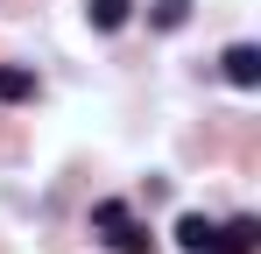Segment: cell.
Segmentation results:
<instances>
[{
    "label": "cell",
    "instance_id": "cell-1",
    "mask_svg": "<svg viewBox=\"0 0 261 254\" xmlns=\"http://www.w3.org/2000/svg\"><path fill=\"white\" fill-rule=\"evenodd\" d=\"M219 71H226V85L254 92V85H261V49H254V42H233V49L219 57Z\"/></svg>",
    "mask_w": 261,
    "mask_h": 254
},
{
    "label": "cell",
    "instance_id": "cell-2",
    "mask_svg": "<svg viewBox=\"0 0 261 254\" xmlns=\"http://www.w3.org/2000/svg\"><path fill=\"white\" fill-rule=\"evenodd\" d=\"M261 247V226L254 219H226V226H212V254H254Z\"/></svg>",
    "mask_w": 261,
    "mask_h": 254
},
{
    "label": "cell",
    "instance_id": "cell-3",
    "mask_svg": "<svg viewBox=\"0 0 261 254\" xmlns=\"http://www.w3.org/2000/svg\"><path fill=\"white\" fill-rule=\"evenodd\" d=\"M85 14H92L99 36H113V29H127V21H134V0H85Z\"/></svg>",
    "mask_w": 261,
    "mask_h": 254
},
{
    "label": "cell",
    "instance_id": "cell-4",
    "mask_svg": "<svg viewBox=\"0 0 261 254\" xmlns=\"http://www.w3.org/2000/svg\"><path fill=\"white\" fill-rule=\"evenodd\" d=\"M176 247H184V254H212V219L184 212V219H176Z\"/></svg>",
    "mask_w": 261,
    "mask_h": 254
},
{
    "label": "cell",
    "instance_id": "cell-5",
    "mask_svg": "<svg viewBox=\"0 0 261 254\" xmlns=\"http://www.w3.org/2000/svg\"><path fill=\"white\" fill-rule=\"evenodd\" d=\"M0 99H7V106L36 99V71H21V64H0Z\"/></svg>",
    "mask_w": 261,
    "mask_h": 254
},
{
    "label": "cell",
    "instance_id": "cell-6",
    "mask_svg": "<svg viewBox=\"0 0 261 254\" xmlns=\"http://www.w3.org/2000/svg\"><path fill=\"white\" fill-rule=\"evenodd\" d=\"M106 247H113V254H148V226H134V219H120V226L106 233Z\"/></svg>",
    "mask_w": 261,
    "mask_h": 254
},
{
    "label": "cell",
    "instance_id": "cell-7",
    "mask_svg": "<svg viewBox=\"0 0 261 254\" xmlns=\"http://www.w3.org/2000/svg\"><path fill=\"white\" fill-rule=\"evenodd\" d=\"M148 21L155 29H184L191 21V0H148Z\"/></svg>",
    "mask_w": 261,
    "mask_h": 254
},
{
    "label": "cell",
    "instance_id": "cell-8",
    "mask_svg": "<svg viewBox=\"0 0 261 254\" xmlns=\"http://www.w3.org/2000/svg\"><path fill=\"white\" fill-rule=\"evenodd\" d=\"M120 219H134V212H127V198H99V205H92V226H99V233H113Z\"/></svg>",
    "mask_w": 261,
    "mask_h": 254
}]
</instances>
